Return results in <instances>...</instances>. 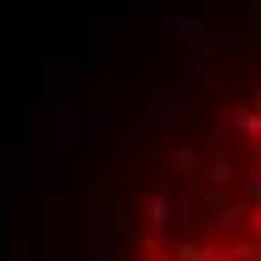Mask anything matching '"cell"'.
<instances>
[{
  "mask_svg": "<svg viewBox=\"0 0 261 261\" xmlns=\"http://www.w3.org/2000/svg\"><path fill=\"white\" fill-rule=\"evenodd\" d=\"M161 45H172L184 56H206V50H217V34H206V22L189 17V11H167L161 17Z\"/></svg>",
  "mask_w": 261,
  "mask_h": 261,
  "instance_id": "cell-1",
  "label": "cell"
},
{
  "mask_svg": "<svg viewBox=\"0 0 261 261\" xmlns=\"http://www.w3.org/2000/svg\"><path fill=\"white\" fill-rule=\"evenodd\" d=\"M184 200H178V195H167V189H150V195H145V222H150V228H178V222H184Z\"/></svg>",
  "mask_w": 261,
  "mask_h": 261,
  "instance_id": "cell-2",
  "label": "cell"
},
{
  "mask_svg": "<svg viewBox=\"0 0 261 261\" xmlns=\"http://www.w3.org/2000/svg\"><path fill=\"white\" fill-rule=\"evenodd\" d=\"M233 134H239V139H250V145H261V111H256L250 100L233 111Z\"/></svg>",
  "mask_w": 261,
  "mask_h": 261,
  "instance_id": "cell-3",
  "label": "cell"
},
{
  "mask_svg": "<svg viewBox=\"0 0 261 261\" xmlns=\"http://www.w3.org/2000/svg\"><path fill=\"white\" fill-rule=\"evenodd\" d=\"M95 261H122V256H117V233H111V222L95 228Z\"/></svg>",
  "mask_w": 261,
  "mask_h": 261,
  "instance_id": "cell-4",
  "label": "cell"
},
{
  "mask_svg": "<svg viewBox=\"0 0 261 261\" xmlns=\"http://www.w3.org/2000/svg\"><path fill=\"white\" fill-rule=\"evenodd\" d=\"M167 167H172V172H195V167H200V150H189V145H172V150H167Z\"/></svg>",
  "mask_w": 261,
  "mask_h": 261,
  "instance_id": "cell-5",
  "label": "cell"
},
{
  "mask_svg": "<svg viewBox=\"0 0 261 261\" xmlns=\"http://www.w3.org/2000/svg\"><path fill=\"white\" fill-rule=\"evenodd\" d=\"M228 256H233V261H261V239H256V233H239V239L228 245Z\"/></svg>",
  "mask_w": 261,
  "mask_h": 261,
  "instance_id": "cell-6",
  "label": "cell"
},
{
  "mask_svg": "<svg viewBox=\"0 0 261 261\" xmlns=\"http://www.w3.org/2000/svg\"><path fill=\"white\" fill-rule=\"evenodd\" d=\"M206 172H211V184H233V167H228L222 156H211V161H206Z\"/></svg>",
  "mask_w": 261,
  "mask_h": 261,
  "instance_id": "cell-7",
  "label": "cell"
},
{
  "mask_svg": "<svg viewBox=\"0 0 261 261\" xmlns=\"http://www.w3.org/2000/svg\"><path fill=\"white\" fill-rule=\"evenodd\" d=\"M239 195H245V200H250V206H261V172H250V178H245V184H239Z\"/></svg>",
  "mask_w": 261,
  "mask_h": 261,
  "instance_id": "cell-8",
  "label": "cell"
},
{
  "mask_svg": "<svg viewBox=\"0 0 261 261\" xmlns=\"http://www.w3.org/2000/svg\"><path fill=\"white\" fill-rule=\"evenodd\" d=\"M139 261H167V256H161V250H156V245H150V250H145V256H139Z\"/></svg>",
  "mask_w": 261,
  "mask_h": 261,
  "instance_id": "cell-9",
  "label": "cell"
},
{
  "mask_svg": "<svg viewBox=\"0 0 261 261\" xmlns=\"http://www.w3.org/2000/svg\"><path fill=\"white\" fill-rule=\"evenodd\" d=\"M250 222H256V239H261V206H256V211H250Z\"/></svg>",
  "mask_w": 261,
  "mask_h": 261,
  "instance_id": "cell-10",
  "label": "cell"
},
{
  "mask_svg": "<svg viewBox=\"0 0 261 261\" xmlns=\"http://www.w3.org/2000/svg\"><path fill=\"white\" fill-rule=\"evenodd\" d=\"M250 106H256V111H261V95H256V100H250Z\"/></svg>",
  "mask_w": 261,
  "mask_h": 261,
  "instance_id": "cell-11",
  "label": "cell"
}]
</instances>
